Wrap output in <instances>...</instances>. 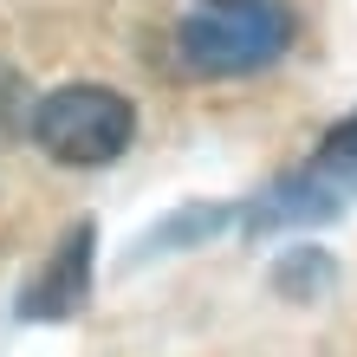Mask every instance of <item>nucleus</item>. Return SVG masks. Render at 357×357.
Segmentation results:
<instances>
[{
    "label": "nucleus",
    "mask_w": 357,
    "mask_h": 357,
    "mask_svg": "<svg viewBox=\"0 0 357 357\" xmlns=\"http://www.w3.org/2000/svg\"><path fill=\"white\" fill-rule=\"evenodd\" d=\"M91 241H98V227L91 221H78L66 241H59V254L46 260V273L26 286V319H72L78 305L91 299Z\"/></svg>",
    "instance_id": "nucleus-4"
},
{
    "label": "nucleus",
    "mask_w": 357,
    "mask_h": 357,
    "mask_svg": "<svg viewBox=\"0 0 357 357\" xmlns=\"http://www.w3.org/2000/svg\"><path fill=\"white\" fill-rule=\"evenodd\" d=\"M227 221H234V208H188V215H176L169 227H156L143 247H150V254H169L176 241H188V234H215V227H227Z\"/></svg>",
    "instance_id": "nucleus-6"
},
{
    "label": "nucleus",
    "mask_w": 357,
    "mask_h": 357,
    "mask_svg": "<svg viewBox=\"0 0 357 357\" xmlns=\"http://www.w3.org/2000/svg\"><path fill=\"white\" fill-rule=\"evenodd\" d=\"M338 195H357V111L351 117H338L325 130V143H319V162H312Z\"/></svg>",
    "instance_id": "nucleus-5"
},
{
    "label": "nucleus",
    "mask_w": 357,
    "mask_h": 357,
    "mask_svg": "<svg viewBox=\"0 0 357 357\" xmlns=\"http://www.w3.org/2000/svg\"><path fill=\"white\" fill-rule=\"evenodd\" d=\"M338 208H344L338 188H331L319 169H299V176H280L254 208H247V234L273 241V234H286V227H325V221H338Z\"/></svg>",
    "instance_id": "nucleus-3"
},
{
    "label": "nucleus",
    "mask_w": 357,
    "mask_h": 357,
    "mask_svg": "<svg viewBox=\"0 0 357 357\" xmlns=\"http://www.w3.org/2000/svg\"><path fill=\"white\" fill-rule=\"evenodd\" d=\"M20 91H26V85H20V72H13V66H0V130H13V117H20Z\"/></svg>",
    "instance_id": "nucleus-7"
},
{
    "label": "nucleus",
    "mask_w": 357,
    "mask_h": 357,
    "mask_svg": "<svg viewBox=\"0 0 357 357\" xmlns=\"http://www.w3.org/2000/svg\"><path fill=\"white\" fill-rule=\"evenodd\" d=\"M208 7H241V0H208Z\"/></svg>",
    "instance_id": "nucleus-8"
},
{
    "label": "nucleus",
    "mask_w": 357,
    "mask_h": 357,
    "mask_svg": "<svg viewBox=\"0 0 357 357\" xmlns=\"http://www.w3.org/2000/svg\"><path fill=\"white\" fill-rule=\"evenodd\" d=\"M130 137H137V111L111 85H59L33 111V143L66 169H104L130 150Z\"/></svg>",
    "instance_id": "nucleus-2"
},
{
    "label": "nucleus",
    "mask_w": 357,
    "mask_h": 357,
    "mask_svg": "<svg viewBox=\"0 0 357 357\" xmlns=\"http://www.w3.org/2000/svg\"><path fill=\"white\" fill-rule=\"evenodd\" d=\"M299 20L280 0H241V7H202L176 26V59L195 78H241L286 59Z\"/></svg>",
    "instance_id": "nucleus-1"
}]
</instances>
